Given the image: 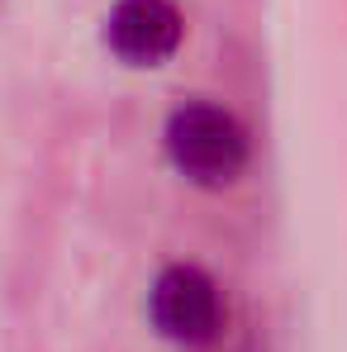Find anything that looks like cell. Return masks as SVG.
<instances>
[{
	"label": "cell",
	"mask_w": 347,
	"mask_h": 352,
	"mask_svg": "<svg viewBox=\"0 0 347 352\" xmlns=\"http://www.w3.org/2000/svg\"><path fill=\"white\" fill-rule=\"evenodd\" d=\"M167 157L186 181L219 190L247 167V129L214 100H186L167 119Z\"/></svg>",
	"instance_id": "obj_1"
},
{
	"label": "cell",
	"mask_w": 347,
	"mask_h": 352,
	"mask_svg": "<svg viewBox=\"0 0 347 352\" xmlns=\"http://www.w3.org/2000/svg\"><path fill=\"white\" fill-rule=\"evenodd\" d=\"M148 319L167 343H181V348L210 343L219 333V319H224V300H219L214 276L195 262L162 267L153 291H148Z\"/></svg>",
	"instance_id": "obj_2"
},
{
	"label": "cell",
	"mask_w": 347,
	"mask_h": 352,
	"mask_svg": "<svg viewBox=\"0 0 347 352\" xmlns=\"http://www.w3.org/2000/svg\"><path fill=\"white\" fill-rule=\"evenodd\" d=\"M181 10L172 0H115L105 14V43L128 67H162L181 48Z\"/></svg>",
	"instance_id": "obj_3"
}]
</instances>
